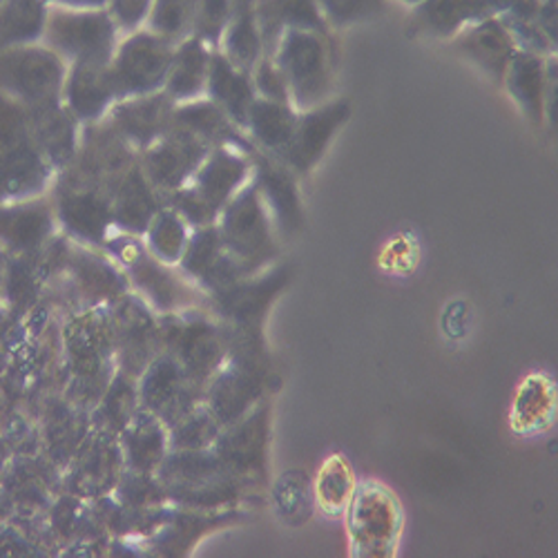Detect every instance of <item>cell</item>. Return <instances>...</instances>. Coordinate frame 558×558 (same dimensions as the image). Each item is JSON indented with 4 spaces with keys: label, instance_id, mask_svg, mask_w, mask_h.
Listing matches in <instances>:
<instances>
[{
    "label": "cell",
    "instance_id": "2e32d148",
    "mask_svg": "<svg viewBox=\"0 0 558 558\" xmlns=\"http://www.w3.org/2000/svg\"><path fill=\"white\" fill-rule=\"evenodd\" d=\"M349 117L351 104L347 99H333L300 112L291 146L279 161L287 163L298 177L308 174L322 161V157L327 155L331 142L344 128Z\"/></svg>",
    "mask_w": 558,
    "mask_h": 558
},
{
    "label": "cell",
    "instance_id": "7402d4cb",
    "mask_svg": "<svg viewBox=\"0 0 558 558\" xmlns=\"http://www.w3.org/2000/svg\"><path fill=\"white\" fill-rule=\"evenodd\" d=\"M253 163L255 157L240 148L215 146L189 185L208 210L219 217L223 206L251 181Z\"/></svg>",
    "mask_w": 558,
    "mask_h": 558
},
{
    "label": "cell",
    "instance_id": "cb8c5ba5",
    "mask_svg": "<svg viewBox=\"0 0 558 558\" xmlns=\"http://www.w3.org/2000/svg\"><path fill=\"white\" fill-rule=\"evenodd\" d=\"M117 104L110 63H70L63 85V106L81 125L106 119Z\"/></svg>",
    "mask_w": 558,
    "mask_h": 558
},
{
    "label": "cell",
    "instance_id": "8d00e7d4",
    "mask_svg": "<svg viewBox=\"0 0 558 558\" xmlns=\"http://www.w3.org/2000/svg\"><path fill=\"white\" fill-rule=\"evenodd\" d=\"M123 436V460L134 472L155 474L159 464L168 453V427L159 417L146 409L134 413L128 427L121 432Z\"/></svg>",
    "mask_w": 558,
    "mask_h": 558
},
{
    "label": "cell",
    "instance_id": "30bf717a",
    "mask_svg": "<svg viewBox=\"0 0 558 558\" xmlns=\"http://www.w3.org/2000/svg\"><path fill=\"white\" fill-rule=\"evenodd\" d=\"M349 532L360 556H387L400 534L398 500L380 485L355 487L349 502Z\"/></svg>",
    "mask_w": 558,
    "mask_h": 558
},
{
    "label": "cell",
    "instance_id": "816d5d0a",
    "mask_svg": "<svg viewBox=\"0 0 558 558\" xmlns=\"http://www.w3.org/2000/svg\"><path fill=\"white\" fill-rule=\"evenodd\" d=\"M536 25L556 48L558 43V0H541L536 12Z\"/></svg>",
    "mask_w": 558,
    "mask_h": 558
},
{
    "label": "cell",
    "instance_id": "e0dca14e",
    "mask_svg": "<svg viewBox=\"0 0 558 558\" xmlns=\"http://www.w3.org/2000/svg\"><path fill=\"white\" fill-rule=\"evenodd\" d=\"M179 268L185 277H191L195 284L210 291L213 295L251 277L223 248L217 223L193 228Z\"/></svg>",
    "mask_w": 558,
    "mask_h": 558
},
{
    "label": "cell",
    "instance_id": "ac0fdd59",
    "mask_svg": "<svg viewBox=\"0 0 558 558\" xmlns=\"http://www.w3.org/2000/svg\"><path fill=\"white\" fill-rule=\"evenodd\" d=\"M174 108L177 104L159 89L155 95L119 99L106 114V121L136 155H142L172 128Z\"/></svg>",
    "mask_w": 558,
    "mask_h": 558
},
{
    "label": "cell",
    "instance_id": "7bdbcfd3",
    "mask_svg": "<svg viewBox=\"0 0 558 558\" xmlns=\"http://www.w3.org/2000/svg\"><path fill=\"white\" fill-rule=\"evenodd\" d=\"M199 0H155L146 27L170 43L193 36Z\"/></svg>",
    "mask_w": 558,
    "mask_h": 558
},
{
    "label": "cell",
    "instance_id": "db71d44e",
    "mask_svg": "<svg viewBox=\"0 0 558 558\" xmlns=\"http://www.w3.org/2000/svg\"><path fill=\"white\" fill-rule=\"evenodd\" d=\"M400 3H402V5H409V8H415V5H421L423 0H400Z\"/></svg>",
    "mask_w": 558,
    "mask_h": 558
},
{
    "label": "cell",
    "instance_id": "d6986e66",
    "mask_svg": "<svg viewBox=\"0 0 558 558\" xmlns=\"http://www.w3.org/2000/svg\"><path fill=\"white\" fill-rule=\"evenodd\" d=\"M251 179L279 235H298L304 223L298 174L287 163L259 153L255 157Z\"/></svg>",
    "mask_w": 558,
    "mask_h": 558
},
{
    "label": "cell",
    "instance_id": "9c48e42d",
    "mask_svg": "<svg viewBox=\"0 0 558 558\" xmlns=\"http://www.w3.org/2000/svg\"><path fill=\"white\" fill-rule=\"evenodd\" d=\"M68 351L76 387L101 400L112 380V360L117 357L110 311H92L74 319L68 331Z\"/></svg>",
    "mask_w": 558,
    "mask_h": 558
},
{
    "label": "cell",
    "instance_id": "f6af8a7d",
    "mask_svg": "<svg viewBox=\"0 0 558 558\" xmlns=\"http://www.w3.org/2000/svg\"><path fill=\"white\" fill-rule=\"evenodd\" d=\"M331 29H344L385 14L387 0H315Z\"/></svg>",
    "mask_w": 558,
    "mask_h": 558
},
{
    "label": "cell",
    "instance_id": "f5cc1de1",
    "mask_svg": "<svg viewBox=\"0 0 558 558\" xmlns=\"http://www.w3.org/2000/svg\"><path fill=\"white\" fill-rule=\"evenodd\" d=\"M48 3L70 10H104L108 5V0H48Z\"/></svg>",
    "mask_w": 558,
    "mask_h": 558
},
{
    "label": "cell",
    "instance_id": "f1b7e54d",
    "mask_svg": "<svg viewBox=\"0 0 558 558\" xmlns=\"http://www.w3.org/2000/svg\"><path fill=\"white\" fill-rule=\"evenodd\" d=\"M27 114L32 136L43 157L48 159L54 172L65 170L78 150L81 123L76 117L63 106V101L48 108L27 110Z\"/></svg>",
    "mask_w": 558,
    "mask_h": 558
},
{
    "label": "cell",
    "instance_id": "11a10c76",
    "mask_svg": "<svg viewBox=\"0 0 558 558\" xmlns=\"http://www.w3.org/2000/svg\"><path fill=\"white\" fill-rule=\"evenodd\" d=\"M0 5H3V0H0Z\"/></svg>",
    "mask_w": 558,
    "mask_h": 558
},
{
    "label": "cell",
    "instance_id": "c3c4849f",
    "mask_svg": "<svg viewBox=\"0 0 558 558\" xmlns=\"http://www.w3.org/2000/svg\"><path fill=\"white\" fill-rule=\"evenodd\" d=\"M251 78H253L255 95L259 99L277 101V104H291L287 78H284L282 70H279V65L275 63L272 57H268V54L262 57L259 63L253 68Z\"/></svg>",
    "mask_w": 558,
    "mask_h": 558
},
{
    "label": "cell",
    "instance_id": "7c38bea8",
    "mask_svg": "<svg viewBox=\"0 0 558 558\" xmlns=\"http://www.w3.org/2000/svg\"><path fill=\"white\" fill-rule=\"evenodd\" d=\"M208 153L210 146L199 136L172 125L157 144L138 155V166L166 199V195L179 191L195 177Z\"/></svg>",
    "mask_w": 558,
    "mask_h": 558
},
{
    "label": "cell",
    "instance_id": "d4e9b609",
    "mask_svg": "<svg viewBox=\"0 0 558 558\" xmlns=\"http://www.w3.org/2000/svg\"><path fill=\"white\" fill-rule=\"evenodd\" d=\"M65 268L70 270L72 287H76L92 304H114L128 293L130 282L123 268L110 255H104L101 248L72 242Z\"/></svg>",
    "mask_w": 558,
    "mask_h": 558
},
{
    "label": "cell",
    "instance_id": "4fadbf2b",
    "mask_svg": "<svg viewBox=\"0 0 558 558\" xmlns=\"http://www.w3.org/2000/svg\"><path fill=\"white\" fill-rule=\"evenodd\" d=\"M136 161L138 155L123 142L121 134L106 119H101L81 125L78 150L68 168L112 193L114 185Z\"/></svg>",
    "mask_w": 558,
    "mask_h": 558
},
{
    "label": "cell",
    "instance_id": "9a60e30c",
    "mask_svg": "<svg viewBox=\"0 0 558 558\" xmlns=\"http://www.w3.org/2000/svg\"><path fill=\"white\" fill-rule=\"evenodd\" d=\"M213 451L240 483L262 478L268 456V409L255 407L238 423L223 427Z\"/></svg>",
    "mask_w": 558,
    "mask_h": 558
},
{
    "label": "cell",
    "instance_id": "f35d334b",
    "mask_svg": "<svg viewBox=\"0 0 558 558\" xmlns=\"http://www.w3.org/2000/svg\"><path fill=\"white\" fill-rule=\"evenodd\" d=\"M48 14V0H3L0 5V50L43 43Z\"/></svg>",
    "mask_w": 558,
    "mask_h": 558
},
{
    "label": "cell",
    "instance_id": "1f68e13d",
    "mask_svg": "<svg viewBox=\"0 0 558 558\" xmlns=\"http://www.w3.org/2000/svg\"><path fill=\"white\" fill-rule=\"evenodd\" d=\"M213 52L215 50L210 45L195 34L174 45V54L163 92L177 106L206 97Z\"/></svg>",
    "mask_w": 558,
    "mask_h": 558
},
{
    "label": "cell",
    "instance_id": "f907efd6",
    "mask_svg": "<svg viewBox=\"0 0 558 558\" xmlns=\"http://www.w3.org/2000/svg\"><path fill=\"white\" fill-rule=\"evenodd\" d=\"M494 16L511 19H536L541 0H487Z\"/></svg>",
    "mask_w": 558,
    "mask_h": 558
},
{
    "label": "cell",
    "instance_id": "277c9868",
    "mask_svg": "<svg viewBox=\"0 0 558 558\" xmlns=\"http://www.w3.org/2000/svg\"><path fill=\"white\" fill-rule=\"evenodd\" d=\"M68 63L45 43L0 50V92L27 110L63 101Z\"/></svg>",
    "mask_w": 558,
    "mask_h": 558
},
{
    "label": "cell",
    "instance_id": "ffe728a7",
    "mask_svg": "<svg viewBox=\"0 0 558 558\" xmlns=\"http://www.w3.org/2000/svg\"><path fill=\"white\" fill-rule=\"evenodd\" d=\"M57 215L48 195L0 204V246L14 255H36L57 235Z\"/></svg>",
    "mask_w": 558,
    "mask_h": 558
},
{
    "label": "cell",
    "instance_id": "ba28073f",
    "mask_svg": "<svg viewBox=\"0 0 558 558\" xmlns=\"http://www.w3.org/2000/svg\"><path fill=\"white\" fill-rule=\"evenodd\" d=\"M172 54L174 43L161 38L148 27L125 34L110 61L117 101L155 95V92L163 89Z\"/></svg>",
    "mask_w": 558,
    "mask_h": 558
},
{
    "label": "cell",
    "instance_id": "b9f144b4",
    "mask_svg": "<svg viewBox=\"0 0 558 558\" xmlns=\"http://www.w3.org/2000/svg\"><path fill=\"white\" fill-rule=\"evenodd\" d=\"M138 389H134V378L128 374H121L110 380L106 396L101 398L99 407V421L101 432L106 434H121L128 423L138 411Z\"/></svg>",
    "mask_w": 558,
    "mask_h": 558
},
{
    "label": "cell",
    "instance_id": "681fc988",
    "mask_svg": "<svg viewBox=\"0 0 558 558\" xmlns=\"http://www.w3.org/2000/svg\"><path fill=\"white\" fill-rule=\"evenodd\" d=\"M155 0H108L106 10L110 12L114 25L121 34H132L146 27Z\"/></svg>",
    "mask_w": 558,
    "mask_h": 558
},
{
    "label": "cell",
    "instance_id": "5bb4252c",
    "mask_svg": "<svg viewBox=\"0 0 558 558\" xmlns=\"http://www.w3.org/2000/svg\"><path fill=\"white\" fill-rule=\"evenodd\" d=\"M199 391L202 387L191 380L181 364L161 351L142 374L138 404L155 413L170 429L185 413L199 404Z\"/></svg>",
    "mask_w": 558,
    "mask_h": 558
},
{
    "label": "cell",
    "instance_id": "44dd1931",
    "mask_svg": "<svg viewBox=\"0 0 558 558\" xmlns=\"http://www.w3.org/2000/svg\"><path fill=\"white\" fill-rule=\"evenodd\" d=\"M291 275V266L272 264L213 295L215 308L228 324H262L272 300L289 287Z\"/></svg>",
    "mask_w": 558,
    "mask_h": 558
},
{
    "label": "cell",
    "instance_id": "484cf974",
    "mask_svg": "<svg viewBox=\"0 0 558 558\" xmlns=\"http://www.w3.org/2000/svg\"><path fill=\"white\" fill-rule=\"evenodd\" d=\"M453 45L464 59H470L485 76L498 85L505 78L509 61L519 52L514 38L509 36L498 16H489L464 27L453 38Z\"/></svg>",
    "mask_w": 558,
    "mask_h": 558
},
{
    "label": "cell",
    "instance_id": "bcb514c9",
    "mask_svg": "<svg viewBox=\"0 0 558 558\" xmlns=\"http://www.w3.org/2000/svg\"><path fill=\"white\" fill-rule=\"evenodd\" d=\"M238 0H199L193 34L206 40L213 50L219 48L221 34L235 12Z\"/></svg>",
    "mask_w": 558,
    "mask_h": 558
},
{
    "label": "cell",
    "instance_id": "d6a6232c",
    "mask_svg": "<svg viewBox=\"0 0 558 558\" xmlns=\"http://www.w3.org/2000/svg\"><path fill=\"white\" fill-rule=\"evenodd\" d=\"M547 59L519 50L502 78L509 99L523 112V117L534 125H545V89H547Z\"/></svg>",
    "mask_w": 558,
    "mask_h": 558
},
{
    "label": "cell",
    "instance_id": "d590c367",
    "mask_svg": "<svg viewBox=\"0 0 558 558\" xmlns=\"http://www.w3.org/2000/svg\"><path fill=\"white\" fill-rule=\"evenodd\" d=\"M298 117L300 112L291 104H277L257 97L248 112L244 130L257 153L272 159H282L287 148L291 146Z\"/></svg>",
    "mask_w": 558,
    "mask_h": 558
},
{
    "label": "cell",
    "instance_id": "60d3db41",
    "mask_svg": "<svg viewBox=\"0 0 558 558\" xmlns=\"http://www.w3.org/2000/svg\"><path fill=\"white\" fill-rule=\"evenodd\" d=\"M221 425L206 404H197L168 429V442L172 451H199L213 449Z\"/></svg>",
    "mask_w": 558,
    "mask_h": 558
},
{
    "label": "cell",
    "instance_id": "74e56055",
    "mask_svg": "<svg viewBox=\"0 0 558 558\" xmlns=\"http://www.w3.org/2000/svg\"><path fill=\"white\" fill-rule=\"evenodd\" d=\"M217 50L235 68L248 74L253 72V68L264 57V40L255 16V0H238L235 12H232L221 34Z\"/></svg>",
    "mask_w": 558,
    "mask_h": 558
},
{
    "label": "cell",
    "instance_id": "83f0119b",
    "mask_svg": "<svg viewBox=\"0 0 558 558\" xmlns=\"http://www.w3.org/2000/svg\"><path fill=\"white\" fill-rule=\"evenodd\" d=\"M163 204V195L146 179L142 166L136 161L112 191L114 230L144 238L146 228Z\"/></svg>",
    "mask_w": 558,
    "mask_h": 558
},
{
    "label": "cell",
    "instance_id": "603a6c76",
    "mask_svg": "<svg viewBox=\"0 0 558 558\" xmlns=\"http://www.w3.org/2000/svg\"><path fill=\"white\" fill-rule=\"evenodd\" d=\"M54 174L34 136L3 148L0 150V204L48 195Z\"/></svg>",
    "mask_w": 558,
    "mask_h": 558
},
{
    "label": "cell",
    "instance_id": "ab89813d",
    "mask_svg": "<svg viewBox=\"0 0 558 558\" xmlns=\"http://www.w3.org/2000/svg\"><path fill=\"white\" fill-rule=\"evenodd\" d=\"M191 232L193 228L185 223V219L177 210H172L168 204H163L153 217L142 240L159 262L168 266H179Z\"/></svg>",
    "mask_w": 558,
    "mask_h": 558
},
{
    "label": "cell",
    "instance_id": "7dc6e473",
    "mask_svg": "<svg viewBox=\"0 0 558 558\" xmlns=\"http://www.w3.org/2000/svg\"><path fill=\"white\" fill-rule=\"evenodd\" d=\"M498 21L505 25L509 36L514 38L517 48L530 54L538 57H554L556 48L547 40V36L536 25V19H511V16H498Z\"/></svg>",
    "mask_w": 558,
    "mask_h": 558
},
{
    "label": "cell",
    "instance_id": "f546056e",
    "mask_svg": "<svg viewBox=\"0 0 558 558\" xmlns=\"http://www.w3.org/2000/svg\"><path fill=\"white\" fill-rule=\"evenodd\" d=\"M172 125H179L183 130L193 132L210 148L232 146V148H240L253 157L259 155L248 138V134L208 97H202V99H195L189 104H179L174 108Z\"/></svg>",
    "mask_w": 558,
    "mask_h": 558
},
{
    "label": "cell",
    "instance_id": "e575fe53",
    "mask_svg": "<svg viewBox=\"0 0 558 558\" xmlns=\"http://www.w3.org/2000/svg\"><path fill=\"white\" fill-rule=\"evenodd\" d=\"M206 97L217 104L242 130L246 128L248 112L257 99L251 74L232 65L219 50H215L210 59Z\"/></svg>",
    "mask_w": 558,
    "mask_h": 558
},
{
    "label": "cell",
    "instance_id": "8fae6325",
    "mask_svg": "<svg viewBox=\"0 0 558 558\" xmlns=\"http://www.w3.org/2000/svg\"><path fill=\"white\" fill-rule=\"evenodd\" d=\"M110 319L121 371L132 378H142L148 364L161 353L159 324L150 315V306L142 298L121 295L110 311Z\"/></svg>",
    "mask_w": 558,
    "mask_h": 558
},
{
    "label": "cell",
    "instance_id": "7a4b0ae2",
    "mask_svg": "<svg viewBox=\"0 0 558 558\" xmlns=\"http://www.w3.org/2000/svg\"><path fill=\"white\" fill-rule=\"evenodd\" d=\"M215 223L223 248L246 270V275L262 272L275 264L279 251L277 230L253 179L223 206Z\"/></svg>",
    "mask_w": 558,
    "mask_h": 558
},
{
    "label": "cell",
    "instance_id": "52a82bcc",
    "mask_svg": "<svg viewBox=\"0 0 558 558\" xmlns=\"http://www.w3.org/2000/svg\"><path fill=\"white\" fill-rule=\"evenodd\" d=\"M161 351L172 355L202 389L226 362L221 327L199 313H168L159 324Z\"/></svg>",
    "mask_w": 558,
    "mask_h": 558
},
{
    "label": "cell",
    "instance_id": "5b68a950",
    "mask_svg": "<svg viewBox=\"0 0 558 558\" xmlns=\"http://www.w3.org/2000/svg\"><path fill=\"white\" fill-rule=\"evenodd\" d=\"M121 32L110 12L104 10H70L50 5L43 43L70 63H104L108 65L117 52Z\"/></svg>",
    "mask_w": 558,
    "mask_h": 558
},
{
    "label": "cell",
    "instance_id": "8992f818",
    "mask_svg": "<svg viewBox=\"0 0 558 558\" xmlns=\"http://www.w3.org/2000/svg\"><path fill=\"white\" fill-rule=\"evenodd\" d=\"M166 496L191 505H217L238 496L242 485L213 449L174 451L155 472Z\"/></svg>",
    "mask_w": 558,
    "mask_h": 558
},
{
    "label": "cell",
    "instance_id": "4dcf8cb0",
    "mask_svg": "<svg viewBox=\"0 0 558 558\" xmlns=\"http://www.w3.org/2000/svg\"><path fill=\"white\" fill-rule=\"evenodd\" d=\"M255 16L264 40V57H272L287 29H302L331 36L315 0H255Z\"/></svg>",
    "mask_w": 558,
    "mask_h": 558
},
{
    "label": "cell",
    "instance_id": "6da1fadb",
    "mask_svg": "<svg viewBox=\"0 0 558 558\" xmlns=\"http://www.w3.org/2000/svg\"><path fill=\"white\" fill-rule=\"evenodd\" d=\"M289 87L291 106L298 112L329 101L333 87V36L287 29L272 52Z\"/></svg>",
    "mask_w": 558,
    "mask_h": 558
},
{
    "label": "cell",
    "instance_id": "4316f807",
    "mask_svg": "<svg viewBox=\"0 0 558 558\" xmlns=\"http://www.w3.org/2000/svg\"><path fill=\"white\" fill-rule=\"evenodd\" d=\"M266 380L251 374V371L226 362L208 383V402L206 407L217 417V423L223 427L238 423L240 417L251 413L259 398L264 396Z\"/></svg>",
    "mask_w": 558,
    "mask_h": 558
},
{
    "label": "cell",
    "instance_id": "ee69618b",
    "mask_svg": "<svg viewBox=\"0 0 558 558\" xmlns=\"http://www.w3.org/2000/svg\"><path fill=\"white\" fill-rule=\"evenodd\" d=\"M355 492L353 472L349 462L340 456H333L327 464H324L317 476V500L327 514L336 517L349 507Z\"/></svg>",
    "mask_w": 558,
    "mask_h": 558
},
{
    "label": "cell",
    "instance_id": "3957f363",
    "mask_svg": "<svg viewBox=\"0 0 558 558\" xmlns=\"http://www.w3.org/2000/svg\"><path fill=\"white\" fill-rule=\"evenodd\" d=\"M52 206L63 235L76 244L104 248L114 232L112 193L70 168L54 174Z\"/></svg>",
    "mask_w": 558,
    "mask_h": 558
},
{
    "label": "cell",
    "instance_id": "836d02e7",
    "mask_svg": "<svg viewBox=\"0 0 558 558\" xmlns=\"http://www.w3.org/2000/svg\"><path fill=\"white\" fill-rule=\"evenodd\" d=\"M411 10L413 29L440 40H453L464 27L494 16L487 0H423Z\"/></svg>",
    "mask_w": 558,
    "mask_h": 558
}]
</instances>
